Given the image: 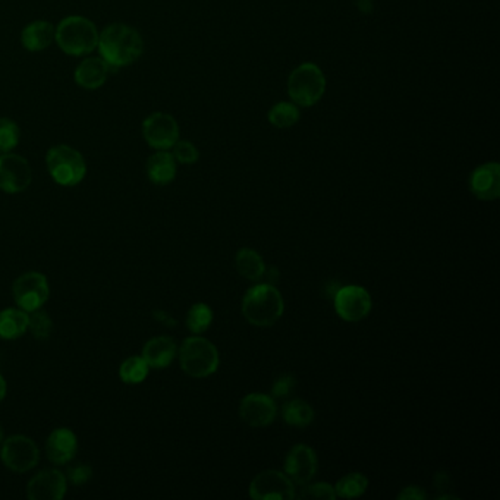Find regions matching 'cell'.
I'll return each instance as SVG.
<instances>
[{
    "instance_id": "5",
    "label": "cell",
    "mask_w": 500,
    "mask_h": 500,
    "mask_svg": "<svg viewBox=\"0 0 500 500\" xmlns=\"http://www.w3.org/2000/svg\"><path fill=\"white\" fill-rule=\"evenodd\" d=\"M325 74L313 62H306L290 73L288 78V94L299 107H311L325 96Z\"/></svg>"
},
{
    "instance_id": "22",
    "label": "cell",
    "mask_w": 500,
    "mask_h": 500,
    "mask_svg": "<svg viewBox=\"0 0 500 500\" xmlns=\"http://www.w3.org/2000/svg\"><path fill=\"white\" fill-rule=\"evenodd\" d=\"M27 330V311L21 309H5L0 311V339H18Z\"/></svg>"
},
{
    "instance_id": "15",
    "label": "cell",
    "mask_w": 500,
    "mask_h": 500,
    "mask_svg": "<svg viewBox=\"0 0 500 500\" xmlns=\"http://www.w3.org/2000/svg\"><path fill=\"white\" fill-rule=\"evenodd\" d=\"M68 490V480L59 470H43L27 485L30 500H62Z\"/></svg>"
},
{
    "instance_id": "18",
    "label": "cell",
    "mask_w": 500,
    "mask_h": 500,
    "mask_svg": "<svg viewBox=\"0 0 500 500\" xmlns=\"http://www.w3.org/2000/svg\"><path fill=\"white\" fill-rule=\"evenodd\" d=\"M111 73V66L107 65L100 56H87L81 61L74 73V80L78 87L84 90H97L103 87Z\"/></svg>"
},
{
    "instance_id": "38",
    "label": "cell",
    "mask_w": 500,
    "mask_h": 500,
    "mask_svg": "<svg viewBox=\"0 0 500 500\" xmlns=\"http://www.w3.org/2000/svg\"><path fill=\"white\" fill-rule=\"evenodd\" d=\"M6 380H5L4 376L0 375V402L4 401L5 397H6Z\"/></svg>"
},
{
    "instance_id": "37",
    "label": "cell",
    "mask_w": 500,
    "mask_h": 500,
    "mask_svg": "<svg viewBox=\"0 0 500 500\" xmlns=\"http://www.w3.org/2000/svg\"><path fill=\"white\" fill-rule=\"evenodd\" d=\"M153 316L156 318V320L162 321L164 325L175 326V320L172 318H169V314L164 313V311H154Z\"/></svg>"
},
{
    "instance_id": "2",
    "label": "cell",
    "mask_w": 500,
    "mask_h": 500,
    "mask_svg": "<svg viewBox=\"0 0 500 500\" xmlns=\"http://www.w3.org/2000/svg\"><path fill=\"white\" fill-rule=\"evenodd\" d=\"M285 302L279 289L271 283H259L245 292L240 311L256 328H271L283 316Z\"/></svg>"
},
{
    "instance_id": "9",
    "label": "cell",
    "mask_w": 500,
    "mask_h": 500,
    "mask_svg": "<svg viewBox=\"0 0 500 500\" xmlns=\"http://www.w3.org/2000/svg\"><path fill=\"white\" fill-rule=\"evenodd\" d=\"M335 311L348 323H358L371 313L373 299L368 290L359 285L340 287L333 295Z\"/></svg>"
},
{
    "instance_id": "23",
    "label": "cell",
    "mask_w": 500,
    "mask_h": 500,
    "mask_svg": "<svg viewBox=\"0 0 500 500\" xmlns=\"http://www.w3.org/2000/svg\"><path fill=\"white\" fill-rule=\"evenodd\" d=\"M235 269L240 276L251 282H259L266 275V264L256 250L240 249L235 256Z\"/></svg>"
},
{
    "instance_id": "39",
    "label": "cell",
    "mask_w": 500,
    "mask_h": 500,
    "mask_svg": "<svg viewBox=\"0 0 500 500\" xmlns=\"http://www.w3.org/2000/svg\"><path fill=\"white\" fill-rule=\"evenodd\" d=\"M2 439H4V432H2V427H0V443H2Z\"/></svg>"
},
{
    "instance_id": "8",
    "label": "cell",
    "mask_w": 500,
    "mask_h": 500,
    "mask_svg": "<svg viewBox=\"0 0 500 500\" xmlns=\"http://www.w3.org/2000/svg\"><path fill=\"white\" fill-rule=\"evenodd\" d=\"M0 459L14 473H27L39 464V446L27 436H11L2 445Z\"/></svg>"
},
{
    "instance_id": "14",
    "label": "cell",
    "mask_w": 500,
    "mask_h": 500,
    "mask_svg": "<svg viewBox=\"0 0 500 500\" xmlns=\"http://www.w3.org/2000/svg\"><path fill=\"white\" fill-rule=\"evenodd\" d=\"M238 414L242 423L252 428L268 427L275 421L278 414L275 397L270 395L254 392L242 397Z\"/></svg>"
},
{
    "instance_id": "3",
    "label": "cell",
    "mask_w": 500,
    "mask_h": 500,
    "mask_svg": "<svg viewBox=\"0 0 500 500\" xmlns=\"http://www.w3.org/2000/svg\"><path fill=\"white\" fill-rule=\"evenodd\" d=\"M99 28L85 16H66L56 25L54 43L69 56H88L99 44Z\"/></svg>"
},
{
    "instance_id": "13",
    "label": "cell",
    "mask_w": 500,
    "mask_h": 500,
    "mask_svg": "<svg viewBox=\"0 0 500 500\" xmlns=\"http://www.w3.org/2000/svg\"><path fill=\"white\" fill-rule=\"evenodd\" d=\"M283 473L292 480L295 485H304L313 481L319 470L318 454L313 447L304 443L290 447L287 454Z\"/></svg>"
},
{
    "instance_id": "10",
    "label": "cell",
    "mask_w": 500,
    "mask_h": 500,
    "mask_svg": "<svg viewBox=\"0 0 500 500\" xmlns=\"http://www.w3.org/2000/svg\"><path fill=\"white\" fill-rule=\"evenodd\" d=\"M249 495L254 500H294L297 489L287 474L266 470L252 478Z\"/></svg>"
},
{
    "instance_id": "19",
    "label": "cell",
    "mask_w": 500,
    "mask_h": 500,
    "mask_svg": "<svg viewBox=\"0 0 500 500\" xmlns=\"http://www.w3.org/2000/svg\"><path fill=\"white\" fill-rule=\"evenodd\" d=\"M56 25L46 20L33 21L21 31V44L28 52H43L54 43Z\"/></svg>"
},
{
    "instance_id": "17",
    "label": "cell",
    "mask_w": 500,
    "mask_h": 500,
    "mask_svg": "<svg viewBox=\"0 0 500 500\" xmlns=\"http://www.w3.org/2000/svg\"><path fill=\"white\" fill-rule=\"evenodd\" d=\"M77 452V436L69 428H56L47 437L46 456L54 466H65L75 458Z\"/></svg>"
},
{
    "instance_id": "6",
    "label": "cell",
    "mask_w": 500,
    "mask_h": 500,
    "mask_svg": "<svg viewBox=\"0 0 500 500\" xmlns=\"http://www.w3.org/2000/svg\"><path fill=\"white\" fill-rule=\"evenodd\" d=\"M46 166L54 182L62 187H75L87 175L84 156L71 145L50 147L46 154Z\"/></svg>"
},
{
    "instance_id": "25",
    "label": "cell",
    "mask_w": 500,
    "mask_h": 500,
    "mask_svg": "<svg viewBox=\"0 0 500 500\" xmlns=\"http://www.w3.org/2000/svg\"><path fill=\"white\" fill-rule=\"evenodd\" d=\"M269 123L279 130H288L299 121V107L292 102L273 104L268 113Z\"/></svg>"
},
{
    "instance_id": "12",
    "label": "cell",
    "mask_w": 500,
    "mask_h": 500,
    "mask_svg": "<svg viewBox=\"0 0 500 500\" xmlns=\"http://www.w3.org/2000/svg\"><path fill=\"white\" fill-rule=\"evenodd\" d=\"M33 181L31 166L25 157L15 153L0 154V190L8 194L25 191Z\"/></svg>"
},
{
    "instance_id": "30",
    "label": "cell",
    "mask_w": 500,
    "mask_h": 500,
    "mask_svg": "<svg viewBox=\"0 0 500 500\" xmlns=\"http://www.w3.org/2000/svg\"><path fill=\"white\" fill-rule=\"evenodd\" d=\"M21 130L11 118H0V154L11 153L20 144Z\"/></svg>"
},
{
    "instance_id": "7",
    "label": "cell",
    "mask_w": 500,
    "mask_h": 500,
    "mask_svg": "<svg viewBox=\"0 0 500 500\" xmlns=\"http://www.w3.org/2000/svg\"><path fill=\"white\" fill-rule=\"evenodd\" d=\"M12 295L16 306L31 313L42 309L50 297L49 282L40 271H27L12 285Z\"/></svg>"
},
{
    "instance_id": "32",
    "label": "cell",
    "mask_w": 500,
    "mask_h": 500,
    "mask_svg": "<svg viewBox=\"0 0 500 500\" xmlns=\"http://www.w3.org/2000/svg\"><path fill=\"white\" fill-rule=\"evenodd\" d=\"M172 156L176 163L194 164L199 162L200 152L191 142L188 140H178L172 147Z\"/></svg>"
},
{
    "instance_id": "24",
    "label": "cell",
    "mask_w": 500,
    "mask_h": 500,
    "mask_svg": "<svg viewBox=\"0 0 500 500\" xmlns=\"http://www.w3.org/2000/svg\"><path fill=\"white\" fill-rule=\"evenodd\" d=\"M282 417L285 423L292 427H309L316 418L313 407L304 399H290L285 402L282 408Z\"/></svg>"
},
{
    "instance_id": "26",
    "label": "cell",
    "mask_w": 500,
    "mask_h": 500,
    "mask_svg": "<svg viewBox=\"0 0 500 500\" xmlns=\"http://www.w3.org/2000/svg\"><path fill=\"white\" fill-rule=\"evenodd\" d=\"M367 489H368V478L363 473L347 474L335 485L337 497H342V499L361 497Z\"/></svg>"
},
{
    "instance_id": "29",
    "label": "cell",
    "mask_w": 500,
    "mask_h": 500,
    "mask_svg": "<svg viewBox=\"0 0 500 500\" xmlns=\"http://www.w3.org/2000/svg\"><path fill=\"white\" fill-rule=\"evenodd\" d=\"M28 330L33 338L37 340H46L54 332V320L46 311L34 309L28 314Z\"/></svg>"
},
{
    "instance_id": "28",
    "label": "cell",
    "mask_w": 500,
    "mask_h": 500,
    "mask_svg": "<svg viewBox=\"0 0 500 500\" xmlns=\"http://www.w3.org/2000/svg\"><path fill=\"white\" fill-rule=\"evenodd\" d=\"M211 321H213V311L204 302H197L188 309L185 323H187L188 330L194 335H201L206 332L207 328H211Z\"/></svg>"
},
{
    "instance_id": "36",
    "label": "cell",
    "mask_w": 500,
    "mask_h": 500,
    "mask_svg": "<svg viewBox=\"0 0 500 500\" xmlns=\"http://www.w3.org/2000/svg\"><path fill=\"white\" fill-rule=\"evenodd\" d=\"M433 485H435V489L437 490V492L445 493L446 490H449V487L452 485L451 475H449L446 471H439V473H436Z\"/></svg>"
},
{
    "instance_id": "34",
    "label": "cell",
    "mask_w": 500,
    "mask_h": 500,
    "mask_svg": "<svg viewBox=\"0 0 500 500\" xmlns=\"http://www.w3.org/2000/svg\"><path fill=\"white\" fill-rule=\"evenodd\" d=\"M297 380L292 375H282L276 378L275 383L271 386V397L275 399H283L289 397L295 390Z\"/></svg>"
},
{
    "instance_id": "27",
    "label": "cell",
    "mask_w": 500,
    "mask_h": 500,
    "mask_svg": "<svg viewBox=\"0 0 500 500\" xmlns=\"http://www.w3.org/2000/svg\"><path fill=\"white\" fill-rule=\"evenodd\" d=\"M150 367L142 356H132L126 358L119 367L121 380L126 385H140L149 376Z\"/></svg>"
},
{
    "instance_id": "20",
    "label": "cell",
    "mask_w": 500,
    "mask_h": 500,
    "mask_svg": "<svg viewBox=\"0 0 500 500\" xmlns=\"http://www.w3.org/2000/svg\"><path fill=\"white\" fill-rule=\"evenodd\" d=\"M178 354V347L171 337H156L142 348V357L152 368H166Z\"/></svg>"
},
{
    "instance_id": "21",
    "label": "cell",
    "mask_w": 500,
    "mask_h": 500,
    "mask_svg": "<svg viewBox=\"0 0 500 500\" xmlns=\"http://www.w3.org/2000/svg\"><path fill=\"white\" fill-rule=\"evenodd\" d=\"M147 176L154 185H168L176 178V161L169 150H156L145 164Z\"/></svg>"
},
{
    "instance_id": "1",
    "label": "cell",
    "mask_w": 500,
    "mask_h": 500,
    "mask_svg": "<svg viewBox=\"0 0 500 500\" xmlns=\"http://www.w3.org/2000/svg\"><path fill=\"white\" fill-rule=\"evenodd\" d=\"M100 58L111 68H123L138 61L144 52V42L135 28L126 24H111L100 31Z\"/></svg>"
},
{
    "instance_id": "11",
    "label": "cell",
    "mask_w": 500,
    "mask_h": 500,
    "mask_svg": "<svg viewBox=\"0 0 500 500\" xmlns=\"http://www.w3.org/2000/svg\"><path fill=\"white\" fill-rule=\"evenodd\" d=\"M142 137L154 150H171L180 140V125L164 112H154L142 123Z\"/></svg>"
},
{
    "instance_id": "33",
    "label": "cell",
    "mask_w": 500,
    "mask_h": 500,
    "mask_svg": "<svg viewBox=\"0 0 500 500\" xmlns=\"http://www.w3.org/2000/svg\"><path fill=\"white\" fill-rule=\"evenodd\" d=\"M92 466L88 464H83V462H75L73 466H69L68 470H66V480L75 485H84L87 481L92 480Z\"/></svg>"
},
{
    "instance_id": "35",
    "label": "cell",
    "mask_w": 500,
    "mask_h": 500,
    "mask_svg": "<svg viewBox=\"0 0 500 500\" xmlns=\"http://www.w3.org/2000/svg\"><path fill=\"white\" fill-rule=\"evenodd\" d=\"M397 497L399 500H424L427 499V493L418 485H407L401 492L397 493Z\"/></svg>"
},
{
    "instance_id": "4",
    "label": "cell",
    "mask_w": 500,
    "mask_h": 500,
    "mask_svg": "<svg viewBox=\"0 0 500 500\" xmlns=\"http://www.w3.org/2000/svg\"><path fill=\"white\" fill-rule=\"evenodd\" d=\"M178 357L183 373L195 378L214 375L221 364L218 348L211 340L201 337H191L183 340Z\"/></svg>"
},
{
    "instance_id": "16",
    "label": "cell",
    "mask_w": 500,
    "mask_h": 500,
    "mask_svg": "<svg viewBox=\"0 0 500 500\" xmlns=\"http://www.w3.org/2000/svg\"><path fill=\"white\" fill-rule=\"evenodd\" d=\"M470 190L481 201H495L500 197V166L496 162L480 164L470 176Z\"/></svg>"
},
{
    "instance_id": "31",
    "label": "cell",
    "mask_w": 500,
    "mask_h": 500,
    "mask_svg": "<svg viewBox=\"0 0 500 500\" xmlns=\"http://www.w3.org/2000/svg\"><path fill=\"white\" fill-rule=\"evenodd\" d=\"M295 499H321L333 500L337 499V492L335 485L328 483H307L301 485V492L295 495Z\"/></svg>"
}]
</instances>
